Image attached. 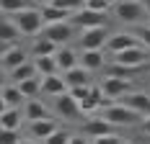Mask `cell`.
<instances>
[{
	"mask_svg": "<svg viewBox=\"0 0 150 144\" xmlns=\"http://www.w3.org/2000/svg\"><path fill=\"white\" fill-rule=\"evenodd\" d=\"M0 126H3V129H18V126H21V111H18V108H3V113H0Z\"/></svg>",
	"mask_w": 150,
	"mask_h": 144,
	"instance_id": "484cf974",
	"label": "cell"
},
{
	"mask_svg": "<svg viewBox=\"0 0 150 144\" xmlns=\"http://www.w3.org/2000/svg\"><path fill=\"white\" fill-rule=\"evenodd\" d=\"M47 106L36 98H29L26 101V121H36V118H47Z\"/></svg>",
	"mask_w": 150,
	"mask_h": 144,
	"instance_id": "d4e9b609",
	"label": "cell"
},
{
	"mask_svg": "<svg viewBox=\"0 0 150 144\" xmlns=\"http://www.w3.org/2000/svg\"><path fill=\"white\" fill-rule=\"evenodd\" d=\"M3 13H18L23 8H29V0H0Z\"/></svg>",
	"mask_w": 150,
	"mask_h": 144,
	"instance_id": "f1b7e54d",
	"label": "cell"
},
{
	"mask_svg": "<svg viewBox=\"0 0 150 144\" xmlns=\"http://www.w3.org/2000/svg\"><path fill=\"white\" fill-rule=\"evenodd\" d=\"M124 106H129L132 111H137V113L142 116V118H148L150 116V95L148 93H142V90H129L124 98H119Z\"/></svg>",
	"mask_w": 150,
	"mask_h": 144,
	"instance_id": "7c38bea8",
	"label": "cell"
},
{
	"mask_svg": "<svg viewBox=\"0 0 150 144\" xmlns=\"http://www.w3.org/2000/svg\"><path fill=\"white\" fill-rule=\"evenodd\" d=\"M137 44H140V36L127 34V31H117V34H111V36H109L106 46H109V52H111V54H119V52L132 49V46H137Z\"/></svg>",
	"mask_w": 150,
	"mask_h": 144,
	"instance_id": "4fadbf2b",
	"label": "cell"
},
{
	"mask_svg": "<svg viewBox=\"0 0 150 144\" xmlns=\"http://www.w3.org/2000/svg\"><path fill=\"white\" fill-rule=\"evenodd\" d=\"M91 85H93V82H91ZM91 85H75V87H70V90H67V93H70V95H73L75 101H83V98H86V95H88V90H91Z\"/></svg>",
	"mask_w": 150,
	"mask_h": 144,
	"instance_id": "f546056e",
	"label": "cell"
},
{
	"mask_svg": "<svg viewBox=\"0 0 150 144\" xmlns=\"http://www.w3.org/2000/svg\"><path fill=\"white\" fill-rule=\"evenodd\" d=\"M111 3H114V0H86L88 8H93V10H104V13L111 8Z\"/></svg>",
	"mask_w": 150,
	"mask_h": 144,
	"instance_id": "4dcf8cb0",
	"label": "cell"
},
{
	"mask_svg": "<svg viewBox=\"0 0 150 144\" xmlns=\"http://www.w3.org/2000/svg\"><path fill=\"white\" fill-rule=\"evenodd\" d=\"M70 87H67V80H65V75H47V77H42V93L44 95H52V98H57V95H62V93H67Z\"/></svg>",
	"mask_w": 150,
	"mask_h": 144,
	"instance_id": "9a60e30c",
	"label": "cell"
},
{
	"mask_svg": "<svg viewBox=\"0 0 150 144\" xmlns=\"http://www.w3.org/2000/svg\"><path fill=\"white\" fill-rule=\"evenodd\" d=\"M83 134L91 142H98V139H104L109 134H114V124L109 118H104V116H93V118H88L83 124Z\"/></svg>",
	"mask_w": 150,
	"mask_h": 144,
	"instance_id": "52a82bcc",
	"label": "cell"
},
{
	"mask_svg": "<svg viewBox=\"0 0 150 144\" xmlns=\"http://www.w3.org/2000/svg\"><path fill=\"white\" fill-rule=\"evenodd\" d=\"M109 31L106 26H93V29H83L80 31V46L83 49H104L109 41Z\"/></svg>",
	"mask_w": 150,
	"mask_h": 144,
	"instance_id": "9c48e42d",
	"label": "cell"
},
{
	"mask_svg": "<svg viewBox=\"0 0 150 144\" xmlns=\"http://www.w3.org/2000/svg\"><path fill=\"white\" fill-rule=\"evenodd\" d=\"M34 64H36V70H39V75H42V77L60 72V64H57V57H54V54H42V57H34Z\"/></svg>",
	"mask_w": 150,
	"mask_h": 144,
	"instance_id": "603a6c76",
	"label": "cell"
},
{
	"mask_svg": "<svg viewBox=\"0 0 150 144\" xmlns=\"http://www.w3.org/2000/svg\"><path fill=\"white\" fill-rule=\"evenodd\" d=\"M101 87H104V93L109 98H114V101H119L124 98L129 90H132V77H119V75H106L104 80H101Z\"/></svg>",
	"mask_w": 150,
	"mask_h": 144,
	"instance_id": "8992f818",
	"label": "cell"
},
{
	"mask_svg": "<svg viewBox=\"0 0 150 144\" xmlns=\"http://www.w3.org/2000/svg\"><path fill=\"white\" fill-rule=\"evenodd\" d=\"M8 15H13V21L18 23V29H21L23 36H39L47 26L44 15H42V8H31L29 5L23 10H18V13H8Z\"/></svg>",
	"mask_w": 150,
	"mask_h": 144,
	"instance_id": "6da1fadb",
	"label": "cell"
},
{
	"mask_svg": "<svg viewBox=\"0 0 150 144\" xmlns=\"http://www.w3.org/2000/svg\"><path fill=\"white\" fill-rule=\"evenodd\" d=\"M21 36H23V34H21V29H18V23L13 21V15L3 13V23H0V39H3L5 44H16Z\"/></svg>",
	"mask_w": 150,
	"mask_h": 144,
	"instance_id": "e0dca14e",
	"label": "cell"
},
{
	"mask_svg": "<svg viewBox=\"0 0 150 144\" xmlns=\"http://www.w3.org/2000/svg\"><path fill=\"white\" fill-rule=\"evenodd\" d=\"M142 131H145V134H150V116L145 118V124H142Z\"/></svg>",
	"mask_w": 150,
	"mask_h": 144,
	"instance_id": "836d02e7",
	"label": "cell"
},
{
	"mask_svg": "<svg viewBox=\"0 0 150 144\" xmlns=\"http://www.w3.org/2000/svg\"><path fill=\"white\" fill-rule=\"evenodd\" d=\"M148 139H150V134H148Z\"/></svg>",
	"mask_w": 150,
	"mask_h": 144,
	"instance_id": "8d00e7d4",
	"label": "cell"
},
{
	"mask_svg": "<svg viewBox=\"0 0 150 144\" xmlns=\"http://www.w3.org/2000/svg\"><path fill=\"white\" fill-rule=\"evenodd\" d=\"M73 21H57V23H47L44 26V36H49L52 41H57L62 46V44H67L70 39H73Z\"/></svg>",
	"mask_w": 150,
	"mask_h": 144,
	"instance_id": "8fae6325",
	"label": "cell"
},
{
	"mask_svg": "<svg viewBox=\"0 0 150 144\" xmlns=\"http://www.w3.org/2000/svg\"><path fill=\"white\" fill-rule=\"evenodd\" d=\"M60 49V44L52 41L49 36H44V34H39L36 39H34V46H31V54L34 57H42V54H54Z\"/></svg>",
	"mask_w": 150,
	"mask_h": 144,
	"instance_id": "7402d4cb",
	"label": "cell"
},
{
	"mask_svg": "<svg viewBox=\"0 0 150 144\" xmlns=\"http://www.w3.org/2000/svg\"><path fill=\"white\" fill-rule=\"evenodd\" d=\"M34 3H39V5H44V3H49V0H34Z\"/></svg>",
	"mask_w": 150,
	"mask_h": 144,
	"instance_id": "d590c367",
	"label": "cell"
},
{
	"mask_svg": "<svg viewBox=\"0 0 150 144\" xmlns=\"http://www.w3.org/2000/svg\"><path fill=\"white\" fill-rule=\"evenodd\" d=\"M21 139V134H18V129H3V142H8V144H13Z\"/></svg>",
	"mask_w": 150,
	"mask_h": 144,
	"instance_id": "1f68e13d",
	"label": "cell"
},
{
	"mask_svg": "<svg viewBox=\"0 0 150 144\" xmlns=\"http://www.w3.org/2000/svg\"><path fill=\"white\" fill-rule=\"evenodd\" d=\"M54 111H57V116H60V118H67V121H78V118L83 116L80 101H75L70 93L57 95V101H54Z\"/></svg>",
	"mask_w": 150,
	"mask_h": 144,
	"instance_id": "ba28073f",
	"label": "cell"
},
{
	"mask_svg": "<svg viewBox=\"0 0 150 144\" xmlns=\"http://www.w3.org/2000/svg\"><path fill=\"white\" fill-rule=\"evenodd\" d=\"M54 57H57V64H60L62 72H67V70H73V67L80 64V54H78L75 49H70L67 44H62L60 49L54 52Z\"/></svg>",
	"mask_w": 150,
	"mask_h": 144,
	"instance_id": "2e32d148",
	"label": "cell"
},
{
	"mask_svg": "<svg viewBox=\"0 0 150 144\" xmlns=\"http://www.w3.org/2000/svg\"><path fill=\"white\" fill-rule=\"evenodd\" d=\"M65 75V80H67V87H75V85H91L93 82V77H91V70L88 67H83V64H78L73 70L62 72Z\"/></svg>",
	"mask_w": 150,
	"mask_h": 144,
	"instance_id": "ffe728a7",
	"label": "cell"
},
{
	"mask_svg": "<svg viewBox=\"0 0 150 144\" xmlns=\"http://www.w3.org/2000/svg\"><path fill=\"white\" fill-rule=\"evenodd\" d=\"M137 36H140V39H142V44L150 49V26H142V29L137 31Z\"/></svg>",
	"mask_w": 150,
	"mask_h": 144,
	"instance_id": "d6a6232c",
	"label": "cell"
},
{
	"mask_svg": "<svg viewBox=\"0 0 150 144\" xmlns=\"http://www.w3.org/2000/svg\"><path fill=\"white\" fill-rule=\"evenodd\" d=\"M80 64L88 67L91 72H98V70H104L106 57H104L101 49H83V54H80Z\"/></svg>",
	"mask_w": 150,
	"mask_h": 144,
	"instance_id": "d6986e66",
	"label": "cell"
},
{
	"mask_svg": "<svg viewBox=\"0 0 150 144\" xmlns=\"http://www.w3.org/2000/svg\"><path fill=\"white\" fill-rule=\"evenodd\" d=\"M104 118H109L114 126H132L142 116L137 111H132L129 106H124V103H111L109 108H104Z\"/></svg>",
	"mask_w": 150,
	"mask_h": 144,
	"instance_id": "3957f363",
	"label": "cell"
},
{
	"mask_svg": "<svg viewBox=\"0 0 150 144\" xmlns=\"http://www.w3.org/2000/svg\"><path fill=\"white\" fill-rule=\"evenodd\" d=\"M18 87L23 90V95L26 98H36L39 93H42V75H36V77H29V80H21Z\"/></svg>",
	"mask_w": 150,
	"mask_h": 144,
	"instance_id": "4316f807",
	"label": "cell"
},
{
	"mask_svg": "<svg viewBox=\"0 0 150 144\" xmlns=\"http://www.w3.org/2000/svg\"><path fill=\"white\" fill-rule=\"evenodd\" d=\"M39 75V70H36V64L34 62H23V64H18L16 70L8 72V77H11V82H21V80H29V77H36Z\"/></svg>",
	"mask_w": 150,
	"mask_h": 144,
	"instance_id": "cb8c5ba5",
	"label": "cell"
},
{
	"mask_svg": "<svg viewBox=\"0 0 150 144\" xmlns=\"http://www.w3.org/2000/svg\"><path fill=\"white\" fill-rule=\"evenodd\" d=\"M23 101H29V98L23 95V90L18 87V82L3 85V108H18Z\"/></svg>",
	"mask_w": 150,
	"mask_h": 144,
	"instance_id": "ac0fdd59",
	"label": "cell"
},
{
	"mask_svg": "<svg viewBox=\"0 0 150 144\" xmlns=\"http://www.w3.org/2000/svg\"><path fill=\"white\" fill-rule=\"evenodd\" d=\"M70 21H73L75 29H93V26H106V13L104 10H93L88 5H83L80 10H75L70 15Z\"/></svg>",
	"mask_w": 150,
	"mask_h": 144,
	"instance_id": "277c9868",
	"label": "cell"
},
{
	"mask_svg": "<svg viewBox=\"0 0 150 144\" xmlns=\"http://www.w3.org/2000/svg\"><path fill=\"white\" fill-rule=\"evenodd\" d=\"M114 15L119 18L122 23H142L148 18V10H145V3L142 0H117L114 3Z\"/></svg>",
	"mask_w": 150,
	"mask_h": 144,
	"instance_id": "7a4b0ae2",
	"label": "cell"
},
{
	"mask_svg": "<svg viewBox=\"0 0 150 144\" xmlns=\"http://www.w3.org/2000/svg\"><path fill=\"white\" fill-rule=\"evenodd\" d=\"M54 129H60V121L47 116V118H36V121H29V136L36 139V142H47V136Z\"/></svg>",
	"mask_w": 150,
	"mask_h": 144,
	"instance_id": "30bf717a",
	"label": "cell"
},
{
	"mask_svg": "<svg viewBox=\"0 0 150 144\" xmlns=\"http://www.w3.org/2000/svg\"><path fill=\"white\" fill-rule=\"evenodd\" d=\"M57 142H75V134L67 129H54L47 136V144H57Z\"/></svg>",
	"mask_w": 150,
	"mask_h": 144,
	"instance_id": "83f0119b",
	"label": "cell"
},
{
	"mask_svg": "<svg viewBox=\"0 0 150 144\" xmlns=\"http://www.w3.org/2000/svg\"><path fill=\"white\" fill-rule=\"evenodd\" d=\"M114 62L117 64H124V67H135V70H140V67H145L150 62V52L145 49V46H132V49H124V52H119V54H114Z\"/></svg>",
	"mask_w": 150,
	"mask_h": 144,
	"instance_id": "5b68a950",
	"label": "cell"
},
{
	"mask_svg": "<svg viewBox=\"0 0 150 144\" xmlns=\"http://www.w3.org/2000/svg\"><path fill=\"white\" fill-rule=\"evenodd\" d=\"M42 15H44L47 23H57V21H70V10H65L60 5H54V3H44L42 5Z\"/></svg>",
	"mask_w": 150,
	"mask_h": 144,
	"instance_id": "44dd1931",
	"label": "cell"
},
{
	"mask_svg": "<svg viewBox=\"0 0 150 144\" xmlns=\"http://www.w3.org/2000/svg\"><path fill=\"white\" fill-rule=\"evenodd\" d=\"M145 3V10H148V18H150V0H142Z\"/></svg>",
	"mask_w": 150,
	"mask_h": 144,
	"instance_id": "e575fe53",
	"label": "cell"
},
{
	"mask_svg": "<svg viewBox=\"0 0 150 144\" xmlns=\"http://www.w3.org/2000/svg\"><path fill=\"white\" fill-rule=\"evenodd\" d=\"M26 59H29V57H26V52H23L21 46L3 41V70H5V72L16 70V67H18V64H23Z\"/></svg>",
	"mask_w": 150,
	"mask_h": 144,
	"instance_id": "5bb4252c",
	"label": "cell"
}]
</instances>
